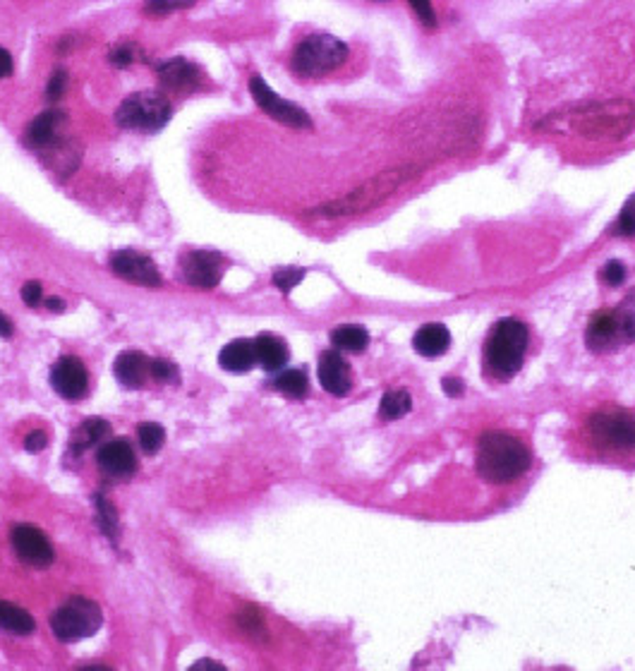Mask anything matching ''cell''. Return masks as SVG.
I'll return each instance as SVG.
<instances>
[{
	"label": "cell",
	"mask_w": 635,
	"mask_h": 671,
	"mask_svg": "<svg viewBox=\"0 0 635 671\" xmlns=\"http://www.w3.org/2000/svg\"><path fill=\"white\" fill-rule=\"evenodd\" d=\"M96 461L108 478H130L137 470V453L128 439H111L103 443Z\"/></svg>",
	"instance_id": "2e32d148"
},
{
	"label": "cell",
	"mask_w": 635,
	"mask_h": 671,
	"mask_svg": "<svg viewBox=\"0 0 635 671\" xmlns=\"http://www.w3.org/2000/svg\"><path fill=\"white\" fill-rule=\"evenodd\" d=\"M149 371H151V379H154V381H161V384L178 381V367H175L173 362H168V360H161V357L151 360Z\"/></svg>",
	"instance_id": "e575fe53"
},
{
	"label": "cell",
	"mask_w": 635,
	"mask_h": 671,
	"mask_svg": "<svg viewBox=\"0 0 635 671\" xmlns=\"http://www.w3.org/2000/svg\"><path fill=\"white\" fill-rule=\"evenodd\" d=\"M46 443H49V436H46V432L36 429V432H31V434L24 439V449H27L29 453H39V451L46 449Z\"/></svg>",
	"instance_id": "ab89813d"
},
{
	"label": "cell",
	"mask_w": 635,
	"mask_h": 671,
	"mask_svg": "<svg viewBox=\"0 0 635 671\" xmlns=\"http://www.w3.org/2000/svg\"><path fill=\"white\" fill-rule=\"evenodd\" d=\"M276 389L288 398H305L309 391V379L302 370H286L276 379Z\"/></svg>",
	"instance_id": "83f0119b"
},
{
	"label": "cell",
	"mask_w": 635,
	"mask_h": 671,
	"mask_svg": "<svg viewBox=\"0 0 635 671\" xmlns=\"http://www.w3.org/2000/svg\"><path fill=\"white\" fill-rule=\"evenodd\" d=\"M317 374H319V384L324 386V391H328L331 396H348L350 389H353L350 364L345 362V357L338 350L321 353Z\"/></svg>",
	"instance_id": "e0dca14e"
},
{
	"label": "cell",
	"mask_w": 635,
	"mask_h": 671,
	"mask_svg": "<svg viewBox=\"0 0 635 671\" xmlns=\"http://www.w3.org/2000/svg\"><path fill=\"white\" fill-rule=\"evenodd\" d=\"M137 442L144 449V453L154 456V453L164 449L165 429L161 425H157V422H144V425L137 427Z\"/></svg>",
	"instance_id": "f1b7e54d"
},
{
	"label": "cell",
	"mask_w": 635,
	"mask_h": 671,
	"mask_svg": "<svg viewBox=\"0 0 635 671\" xmlns=\"http://www.w3.org/2000/svg\"><path fill=\"white\" fill-rule=\"evenodd\" d=\"M13 547L17 557L24 564L34 566V568H49L56 561V551L50 547L49 537L43 535V530L34 525H17L13 528Z\"/></svg>",
	"instance_id": "7c38bea8"
},
{
	"label": "cell",
	"mask_w": 635,
	"mask_h": 671,
	"mask_svg": "<svg viewBox=\"0 0 635 671\" xmlns=\"http://www.w3.org/2000/svg\"><path fill=\"white\" fill-rule=\"evenodd\" d=\"M75 39H77V36H72V34L63 36V39L58 41V53L63 56V53H67V50H70L72 46H77V41H75Z\"/></svg>",
	"instance_id": "7bdbcfd3"
},
{
	"label": "cell",
	"mask_w": 635,
	"mask_h": 671,
	"mask_svg": "<svg viewBox=\"0 0 635 671\" xmlns=\"http://www.w3.org/2000/svg\"><path fill=\"white\" fill-rule=\"evenodd\" d=\"M108 434V422L101 420V417H89V420L82 422V427L75 429L72 434L70 449L75 453H85L86 449H92L96 443Z\"/></svg>",
	"instance_id": "cb8c5ba5"
},
{
	"label": "cell",
	"mask_w": 635,
	"mask_h": 671,
	"mask_svg": "<svg viewBox=\"0 0 635 671\" xmlns=\"http://www.w3.org/2000/svg\"><path fill=\"white\" fill-rule=\"evenodd\" d=\"M609 230H612V236L635 237V194L626 200L622 214H619V219L612 223V228Z\"/></svg>",
	"instance_id": "f546056e"
},
{
	"label": "cell",
	"mask_w": 635,
	"mask_h": 671,
	"mask_svg": "<svg viewBox=\"0 0 635 671\" xmlns=\"http://www.w3.org/2000/svg\"><path fill=\"white\" fill-rule=\"evenodd\" d=\"M65 89H67V70L65 67H56L53 75H50L49 85H46V99L60 101L65 96Z\"/></svg>",
	"instance_id": "d590c367"
},
{
	"label": "cell",
	"mask_w": 635,
	"mask_h": 671,
	"mask_svg": "<svg viewBox=\"0 0 635 671\" xmlns=\"http://www.w3.org/2000/svg\"><path fill=\"white\" fill-rule=\"evenodd\" d=\"M50 386L65 400H82L89 393V374L79 357H60L50 370Z\"/></svg>",
	"instance_id": "8fae6325"
},
{
	"label": "cell",
	"mask_w": 635,
	"mask_h": 671,
	"mask_svg": "<svg viewBox=\"0 0 635 671\" xmlns=\"http://www.w3.org/2000/svg\"><path fill=\"white\" fill-rule=\"evenodd\" d=\"M331 343L335 350H345V353H362L370 345V334L357 324H345L331 334Z\"/></svg>",
	"instance_id": "d4e9b609"
},
{
	"label": "cell",
	"mask_w": 635,
	"mask_h": 671,
	"mask_svg": "<svg viewBox=\"0 0 635 671\" xmlns=\"http://www.w3.org/2000/svg\"><path fill=\"white\" fill-rule=\"evenodd\" d=\"M250 94L252 99H255V103H257L269 118L281 122V125H288V128L295 130L312 128V118L308 115V111L300 106H295L291 101L281 99L279 94L273 92L272 86L266 85L259 75H255V77L250 79Z\"/></svg>",
	"instance_id": "ba28073f"
},
{
	"label": "cell",
	"mask_w": 635,
	"mask_h": 671,
	"mask_svg": "<svg viewBox=\"0 0 635 671\" xmlns=\"http://www.w3.org/2000/svg\"><path fill=\"white\" fill-rule=\"evenodd\" d=\"M407 3H410V7H413L415 14L420 17V22L425 24V27H429V29L436 27V13H434V5H432V0H407Z\"/></svg>",
	"instance_id": "74e56055"
},
{
	"label": "cell",
	"mask_w": 635,
	"mask_h": 671,
	"mask_svg": "<svg viewBox=\"0 0 635 671\" xmlns=\"http://www.w3.org/2000/svg\"><path fill=\"white\" fill-rule=\"evenodd\" d=\"M413 407V398L410 393L403 391V389H396V391H389L381 396V403H379V417L386 422L400 420L403 415L410 413Z\"/></svg>",
	"instance_id": "484cf974"
},
{
	"label": "cell",
	"mask_w": 635,
	"mask_h": 671,
	"mask_svg": "<svg viewBox=\"0 0 635 671\" xmlns=\"http://www.w3.org/2000/svg\"><path fill=\"white\" fill-rule=\"evenodd\" d=\"M94 504H96V523H99V528L103 530V535H106L111 542H118V537H121V523H118V511H115V506L103 497V494H96V497H94Z\"/></svg>",
	"instance_id": "4316f807"
},
{
	"label": "cell",
	"mask_w": 635,
	"mask_h": 671,
	"mask_svg": "<svg viewBox=\"0 0 635 671\" xmlns=\"http://www.w3.org/2000/svg\"><path fill=\"white\" fill-rule=\"evenodd\" d=\"M192 5L194 0H147V3H144V13L154 14V17H164V14L187 10V7Z\"/></svg>",
	"instance_id": "d6a6232c"
},
{
	"label": "cell",
	"mask_w": 635,
	"mask_h": 671,
	"mask_svg": "<svg viewBox=\"0 0 635 671\" xmlns=\"http://www.w3.org/2000/svg\"><path fill=\"white\" fill-rule=\"evenodd\" d=\"M442 384H443V391L449 393V396H461L465 389V384L458 377H446Z\"/></svg>",
	"instance_id": "b9f144b4"
},
{
	"label": "cell",
	"mask_w": 635,
	"mask_h": 671,
	"mask_svg": "<svg viewBox=\"0 0 635 671\" xmlns=\"http://www.w3.org/2000/svg\"><path fill=\"white\" fill-rule=\"evenodd\" d=\"M142 58V50L139 46L132 41H122L118 43L111 53H108V63L113 65V67H130V65H135L137 60Z\"/></svg>",
	"instance_id": "4dcf8cb0"
},
{
	"label": "cell",
	"mask_w": 635,
	"mask_h": 671,
	"mask_svg": "<svg viewBox=\"0 0 635 671\" xmlns=\"http://www.w3.org/2000/svg\"><path fill=\"white\" fill-rule=\"evenodd\" d=\"M111 269L115 276L137 283L144 288L161 286V273H158L154 259L135 250H121L111 257Z\"/></svg>",
	"instance_id": "4fadbf2b"
},
{
	"label": "cell",
	"mask_w": 635,
	"mask_h": 671,
	"mask_svg": "<svg viewBox=\"0 0 635 671\" xmlns=\"http://www.w3.org/2000/svg\"><path fill=\"white\" fill-rule=\"evenodd\" d=\"M571 128L587 139H619L635 128V103L626 99L587 103L571 115Z\"/></svg>",
	"instance_id": "3957f363"
},
{
	"label": "cell",
	"mask_w": 635,
	"mask_h": 671,
	"mask_svg": "<svg viewBox=\"0 0 635 671\" xmlns=\"http://www.w3.org/2000/svg\"><path fill=\"white\" fill-rule=\"evenodd\" d=\"M22 300L27 302L29 308H39V302L43 300V288L39 281H29L22 288Z\"/></svg>",
	"instance_id": "f35d334b"
},
{
	"label": "cell",
	"mask_w": 635,
	"mask_h": 671,
	"mask_svg": "<svg viewBox=\"0 0 635 671\" xmlns=\"http://www.w3.org/2000/svg\"><path fill=\"white\" fill-rule=\"evenodd\" d=\"M103 623L101 607L86 597H72L50 616V631L60 643H77L94 636Z\"/></svg>",
	"instance_id": "52a82bcc"
},
{
	"label": "cell",
	"mask_w": 635,
	"mask_h": 671,
	"mask_svg": "<svg viewBox=\"0 0 635 671\" xmlns=\"http://www.w3.org/2000/svg\"><path fill=\"white\" fill-rule=\"evenodd\" d=\"M348 60V46L331 34H312L302 39L293 50L291 67L298 77L312 79L335 72Z\"/></svg>",
	"instance_id": "5b68a950"
},
{
	"label": "cell",
	"mask_w": 635,
	"mask_h": 671,
	"mask_svg": "<svg viewBox=\"0 0 635 671\" xmlns=\"http://www.w3.org/2000/svg\"><path fill=\"white\" fill-rule=\"evenodd\" d=\"M413 348L422 357H439L451 348V331L443 324H425L415 331Z\"/></svg>",
	"instance_id": "ffe728a7"
},
{
	"label": "cell",
	"mask_w": 635,
	"mask_h": 671,
	"mask_svg": "<svg viewBox=\"0 0 635 671\" xmlns=\"http://www.w3.org/2000/svg\"><path fill=\"white\" fill-rule=\"evenodd\" d=\"M600 279L604 281L607 286H622L623 281H626V266H623V262H619V259H612V262H607L604 269H602Z\"/></svg>",
	"instance_id": "8d00e7d4"
},
{
	"label": "cell",
	"mask_w": 635,
	"mask_h": 671,
	"mask_svg": "<svg viewBox=\"0 0 635 671\" xmlns=\"http://www.w3.org/2000/svg\"><path fill=\"white\" fill-rule=\"evenodd\" d=\"M255 355H257V364H262L266 371H276L288 362V345L279 336L259 334L255 338Z\"/></svg>",
	"instance_id": "7402d4cb"
},
{
	"label": "cell",
	"mask_w": 635,
	"mask_h": 671,
	"mask_svg": "<svg viewBox=\"0 0 635 671\" xmlns=\"http://www.w3.org/2000/svg\"><path fill=\"white\" fill-rule=\"evenodd\" d=\"M305 279V269L300 266H286V269H279L273 273V286L279 288L281 293H291L293 288L300 286V281Z\"/></svg>",
	"instance_id": "1f68e13d"
},
{
	"label": "cell",
	"mask_w": 635,
	"mask_h": 671,
	"mask_svg": "<svg viewBox=\"0 0 635 671\" xmlns=\"http://www.w3.org/2000/svg\"><path fill=\"white\" fill-rule=\"evenodd\" d=\"M0 629L17 633V636H29V633H34L36 622L27 609L17 607L13 602L0 600Z\"/></svg>",
	"instance_id": "603a6c76"
},
{
	"label": "cell",
	"mask_w": 635,
	"mask_h": 671,
	"mask_svg": "<svg viewBox=\"0 0 635 671\" xmlns=\"http://www.w3.org/2000/svg\"><path fill=\"white\" fill-rule=\"evenodd\" d=\"M46 308H49L50 312H58V315H60V312H65V302L60 300V298H49V300H46Z\"/></svg>",
	"instance_id": "bcb514c9"
},
{
	"label": "cell",
	"mask_w": 635,
	"mask_h": 671,
	"mask_svg": "<svg viewBox=\"0 0 635 671\" xmlns=\"http://www.w3.org/2000/svg\"><path fill=\"white\" fill-rule=\"evenodd\" d=\"M587 429L595 442L609 449H635V415L626 410H604L590 417Z\"/></svg>",
	"instance_id": "9c48e42d"
},
{
	"label": "cell",
	"mask_w": 635,
	"mask_h": 671,
	"mask_svg": "<svg viewBox=\"0 0 635 671\" xmlns=\"http://www.w3.org/2000/svg\"><path fill=\"white\" fill-rule=\"evenodd\" d=\"M13 72H14L13 56H10V50L0 46V79L13 77Z\"/></svg>",
	"instance_id": "60d3db41"
},
{
	"label": "cell",
	"mask_w": 635,
	"mask_h": 671,
	"mask_svg": "<svg viewBox=\"0 0 635 671\" xmlns=\"http://www.w3.org/2000/svg\"><path fill=\"white\" fill-rule=\"evenodd\" d=\"M157 75L165 92L175 94L194 92L201 85V77H204L200 67L185 60V58H171V60L157 65Z\"/></svg>",
	"instance_id": "9a60e30c"
},
{
	"label": "cell",
	"mask_w": 635,
	"mask_h": 671,
	"mask_svg": "<svg viewBox=\"0 0 635 671\" xmlns=\"http://www.w3.org/2000/svg\"><path fill=\"white\" fill-rule=\"evenodd\" d=\"M417 173L410 166H400V168H391V171L377 173L374 178L355 187L353 192H348L341 200L328 201L321 207L312 209L309 216H319V219H343V216H357L377 209L379 204H384L389 197L398 192L400 187L410 183Z\"/></svg>",
	"instance_id": "7a4b0ae2"
},
{
	"label": "cell",
	"mask_w": 635,
	"mask_h": 671,
	"mask_svg": "<svg viewBox=\"0 0 635 671\" xmlns=\"http://www.w3.org/2000/svg\"><path fill=\"white\" fill-rule=\"evenodd\" d=\"M151 360L144 353H137V350H125L118 355L113 364V374L115 379L121 381V386L125 389H142L147 381L151 379L149 371Z\"/></svg>",
	"instance_id": "d6986e66"
},
{
	"label": "cell",
	"mask_w": 635,
	"mask_h": 671,
	"mask_svg": "<svg viewBox=\"0 0 635 671\" xmlns=\"http://www.w3.org/2000/svg\"><path fill=\"white\" fill-rule=\"evenodd\" d=\"M192 669H226L221 662H214V659H200V662H194Z\"/></svg>",
	"instance_id": "ee69618b"
},
{
	"label": "cell",
	"mask_w": 635,
	"mask_h": 671,
	"mask_svg": "<svg viewBox=\"0 0 635 671\" xmlns=\"http://www.w3.org/2000/svg\"><path fill=\"white\" fill-rule=\"evenodd\" d=\"M226 259L219 252L192 250L180 257V276L185 283L201 291H211L221 283Z\"/></svg>",
	"instance_id": "30bf717a"
},
{
	"label": "cell",
	"mask_w": 635,
	"mask_h": 671,
	"mask_svg": "<svg viewBox=\"0 0 635 671\" xmlns=\"http://www.w3.org/2000/svg\"><path fill=\"white\" fill-rule=\"evenodd\" d=\"M619 336L633 338L635 336V317H616V315H597L587 327L586 341L593 350H604L607 345L616 343Z\"/></svg>",
	"instance_id": "5bb4252c"
},
{
	"label": "cell",
	"mask_w": 635,
	"mask_h": 671,
	"mask_svg": "<svg viewBox=\"0 0 635 671\" xmlns=\"http://www.w3.org/2000/svg\"><path fill=\"white\" fill-rule=\"evenodd\" d=\"M219 364L226 371H236V374H245L257 364V355H255V341L247 338H236L228 345H223L219 353Z\"/></svg>",
	"instance_id": "44dd1931"
},
{
	"label": "cell",
	"mask_w": 635,
	"mask_h": 671,
	"mask_svg": "<svg viewBox=\"0 0 635 671\" xmlns=\"http://www.w3.org/2000/svg\"><path fill=\"white\" fill-rule=\"evenodd\" d=\"M63 122L65 113H60V111H46V113L36 115L34 121L27 125V130H24V144L34 151L50 149L56 144L58 132H60Z\"/></svg>",
	"instance_id": "ac0fdd59"
},
{
	"label": "cell",
	"mask_w": 635,
	"mask_h": 671,
	"mask_svg": "<svg viewBox=\"0 0 635 671\" xmlns=\"http://www.w3.org/2000/svg\"><path fill=\"white\" fill-rule=\"evenodd\" d=\"M237 623H240V629H243L247 636H264V622H262V614H259L255 607L243 609V612L237 614Z\"/></svg>",
	"instance_id": "836d02e7"
},
{
	"label": "cell",
	"mask_w": 635,
	"mask_h": 671,
	"mask_svg": "<svg viewBox=\"0 0 635 671\" xmlns=\"http://www.w3.org/2000/svg\"><path fill=\"white\" fill-rule=\"evenodd\" d=\"M475 465H478L479 478L489 485H508L530 470L532 453L528 443L518 436L489 429L479 436Z\"/></svg>",
	"instance_id": "6da1fadb"
},
{
	"label": "cell",
	"mask_w": 635,
	"mask_h": 671,
	"mask_svg": "<svg viewBox=\"0 0 635 671\" xmlns=\"http://www.w3.org/2000/svg\"><path fill=\"white\" fill-rule=\"evenodd\" d=\"M173 106L161 92H137L130 94L115 111V122L122 130L137 132H157L171 122Z\"/></svg>",
	"instance_id": "8992f818"
},
{
	"label": "cell",
	"mask_w": 635,
	"mask_h": 671,
	"mask_svg": "<svg viewBox=\"0 0 635 671\" xmlns=\"http://www.w3.org/2000/svg\"><path fill=\"white\" fill-rule=\"evenodd\" d=\"M528 350V327L518 319H501L485 345V362L489 374L508 379L518 374Z\"/></svg>",
	"instance_id": "277c9868"
},
{
	"label": "cell",
	"mask_w": 635,
	"mask_h": 671,
	"mask_svg": "<svg viewBox=\"0 0 635 671\" xmlns=\"http://www.w3.org/2000/svg\"><path fill=\"white\" fill-rule=\"evenodd\" d=\"M0 336H3V338H10V336H13V322H10L3 312H0Z\"/></svg>",
	"instance_id": "f6af8a7d"
}]
</instances>
